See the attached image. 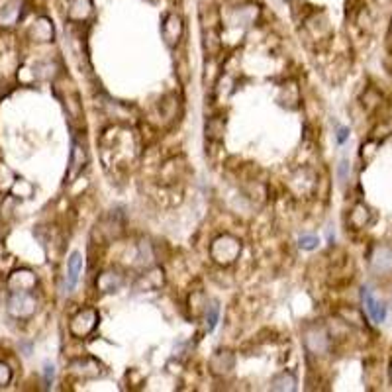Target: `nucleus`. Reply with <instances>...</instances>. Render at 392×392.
I'll list each match as a JSON object with an SVG mask.
<instances>
[{"label":"nucleus","instance_id":"5","mask_svg":"<svg viewBox=\"0 0 392 392\" xmlns=\"http://www.w3.org/2000/svg\"><path fill=\"white\" fill-rule=\"evenodd\" d=\"M304 343H306V347L314 355H324L329 347L328 331L322 328V326L308 328L306 333H304Z\"/></svg>","mask_w":392,"mask_h":392},{"label":"nucleus","instance_id":"2","mask_svg":"<svg viewBox=\"0 0 392 392\" xmlns=\"http://www.w3.org/2000/svg\"><path fill=\"white\" fill-rule=\"evenodd\" d=\"M369 267L377 277H389L392 275V247L389 245H377L369 255Z\"/></svg>","mask_w":392,"mask_h":392},{"label":"nucleus","instance_id":"19","mask_svg":"<svg viewBox=\"0 0 392 392\" xmlns=\"http://www.w3.org/2000/svg\"><path fill=\"white\" fill-rule=\"evenodd\" d=\"M218 316H220V306L216 302H212L208 308H206V328L208 331H212L218 324Z\"/></svg>","mask_w":392,"mask_h":392},{"label":"nucleus","instance_id":"25","mask_svg":"<svg viewBox=\"0 0 392 392\" xmlns=\"http://www.w3.org/2000/svg\"><path fill=\"white\" fill-rule=\"evenodd\" d=\"M391 382H392V365H391Z\"/></svg>","mask_w":392,"mask_h":392},{"label":"nucleus","instance_id":"6","mask_svg":"<svg viewBox=\"0 0 392 392\" xmlns=\"http://www.w3.org/2000/svg\"><path fill=\"white\" fill-rule=\"evenodd\" d=\"M34 298H32V294L30 292H14L12 296H10V300H8V310H10V314L16 318H28L34 314Z\"/></svg>","mask_w":392,"mask_h":392},{"label":"nucleus","instance_id":"23","mask_svg":"<svg viewBox=\"0 0 392 392\" xmlns=\"http://www.w3.org/2000/svg\"><path fill=\"white\" fill-rule=\"evenodd\" d=\"M347 169H349V163H347V161H342V165H340V177H342V180L347 178Z\"/></svg>","mask_w":392,"mask_h":392},{"label":"nucleus","instance_id":"15","mask_svg":"<svg viewBox=\"0 0 392 392\" xmlns=\"http://www.w3.org/2000/svg\"><path fill=\"white\" fill-rule=\"evenodd\" d=\"M294 384H296V379L292 377L291 373H280L277 377H273L271 380V389L273 391H294Z\"/></svg>","mask_w":392,"mask_h":392},{"label":"nucleus","instance_id":"1","mask_svg":"<svg viewBox=\"0 0 392 392\" xmlns=\"http://www.w3.org/2000/svg\"><path fill=\"white\" fill-rule=\"evenodd\" d=\"M241 254V243L240 240H236L234 236H220L218 240H214L212 247H210V255L216 263L220 265H229L238 259V255Z\"/></svg>","mask_w":392,"mask_h":392},{"label":"nucleus","instance_id":"14","mask_svg":"<svg viewBox=\"0 0 392 392\" xmlns=\"http://www.w3.org/2000/svg\"><path fill=\"white\" fill-rule=\"evenodd\" d=\"M92 12V2L90 0H75L73 2V6H71V20H79V22H83L89 14Z\"/></svg>","mask_w":392,"mask_h":392},{"label":"nucleus","instance_id":"8","mask_svg":"<svg viewBox=\"0 0 392 392\" xmlns=\"http://www.w3.org/2000/svg\"><path fill=\"white\" fill-rule=\"evenodd\" d=\"M257 6L254 4H245V6H236L231 8L229 12V24L236 25H249L254 24L255 18H257Z\"/></svg>","mask_w":392,"mask_h":392},{"label":"nucleus","instance_id":"17","mask_svg":"<svg viewBox=\"0 0 392 392\" xmlns=\"http://www.w3.org/2000/svg\"><path fill=\"white\" fill-rule=\"evenodd\" d=\"M340 314H342L343 320H345L347 324L357 326V328H365V318H363V314H361L359 310H355V308H342Z\"/></svg>","mask_w":392,"mask_h":392},{"label":"nucleus","instance_id":"4","mask_svg":"<svg viewBox=\"0 0 392 392\" xmlns=\"http://www.w3.org/2000/svg\"><path fill=\"white\" fill-rule=\"evenodd\" d=\"M183 32H185L183 18L175 12L167 14L163 18V24H161V36H163L165 43L171 45V48L177 45L180 38H183Z\"/></svg>","mask_w":392,"mask_h":392},{"label":"nucleus","instance_id":"3","mask_svg":"<svg viewBox=\"0 0 392 392\" xmlns=\"http://www.w3.org/2000/svg\"><path fill=\"white\" fill-rule=\"evenodd\" d=\"M96 324H99V312L94 308H85V310H81L71 320L69 328H71V333L75 338H85V336H89L90 331L96 328Z\"/></svg>","mask_w":392,"mask_h":392},{"label":"nucleus","instance_id":"13","mask_svg":"<svg viewBox=\"0 0 392 392\" xmlns=\"http://www.w3.org/2000/svg\"><path fill=\"white\" fill-rule=\"evenodd\" d=\"M120 285H122V278H120V275L114 273V271L102 273L99 280H96V287H99L102 292H114Z\"/></svg>","mask_w":392,"mask_h":392},{"label":"nucleus","instance_id":"11","mask_svg":"<svg viewBox=\"0 0 392 392\" xmlns=\"http://www.w3.org/2000/svg\"><path fill=\"white\" fill-rule=\"evenodd\" d=\"M83 271V255L75 251L69 257V263H67V289L73 291L76 287V280H79V275Z\"/></svg>","mask_w":392,"mask_h":392},{"label":"nucleus","instance_id":"24","mask_svg":"<svg viewBox=\"0 0 392 392\" xmlns=\"http://www.w3.org/2000/svg\"><path fill=\"white\" fill-rule=\"evenodd\" d=\"M45 379H48V382L53 379V367H51V365H48V367H45Z\"/></svg>","mask_w":392,"mask_h":392},{"label":"nucleus","instance_id":"21","mask_svg":"<svg viewBox=\"0 0 392 392\" xmlns=\"http://www.w3.org/2000/svg\"><path fill=\"white\" fill-rule=\"evenodd\" d=\"M12 379V371L8 369V365L0 363V386H6Z\"/></svg>","mask_w":392,"mask_h":392},{"label":"nucleus","instance_id":"10","mask_svg":"<svg viewBox=\"0 0 392 392\" xmlns=\"http://www.w3.org/2000/svg\"><path fill=\"white\" fill-rule=\"evenodd\" d=\"M369 222H371V210L369 206H365L363 203L355 204L349 212V226L355 229H363L367 228Z\"/></svg>","mask_w":392,"mask_h":392},{"label":"nucleus","instance_id":"12","mask_svg":"<svg viewBox=\"0 0 392 392\" xmlns=\"http://www.w3.org/2000/svg\"><path fill=\"white\" fill-rule=\"evenodd\" d=\"M32 38L38 41H50L53 39V24L48 18H39L36 25L32 28Z\"/></svg>","mask_w":392,"mask_h":392},{"label":"nucleus","instance_id":"16","mask_svg":"<svg viewBox=\"0 0 392 392\" xmlns=\"http://www.w3.org/2000/svg\"><path fill=\"white\" fill-rule=\"evenodd\" d=\"M85 152L79 147V145H73V153H71V171H69V178H75L81 171H83V167H85Z\"/></svg>","mask_w":392,"mask_h":392},{"label":"nucleus","instance_id":"18","mask_svg":"<svg viewBox=\"0 0 392 392\" xmlns=\"http://www.w3.org/2000/svg\"><path fill=\"white\" fill-rule=\"evenodd\" d=\"M224 126H226V122L222 118H210L206 122V136L212 139L220 138L224 134Z\"/></svg>","mask_w":392,"mask_h":392},{"label":"nucleus","instance_id":"7","mask_svg":"<svg viewBox=\"0 0 392 392\" xmlns=\"http://www.w3.org/2000/svg\"><path fill=\"white\" fill-rule=\"evenodd\" d=\"M361 298H363V304H365V310H367L369 318L375 322V324H380V322H384V318H386V306L377 300L369 289H363L361 292Z\"/></svg>","mask_w":392,"mask_h":392},{"label":"nucleus","instance_id":"26","mask_svg":"<svg viewBox=\"0 0 392 392\" xmlns=\"http://www.w3.org/2000/svg\"><path fill=\"white\" fill-rule=\"evenodd\" d=\"M391 36H392V22H391Z\"/></svg>","mask_w":392,"mask_h":392},{"label":"nucleus","instance_id":"22","mask_svg":"<svg viewBox=\"0 0 392 392\" xmlns=\"http://www.w3.org/2000/svg\"><path fill=\"white\" fill-rule=\"evenodd\" d=\"M347 136H349V130H347V127H340V130H338V141H340V143H343V141L347 139Z\"/></svg>","mask_w":392,"mask_h":392},{"label":"nucleus","instance_id":"20","mask_svg":"<svg viewBox=\"0 0 392 392\" xmlns=\"http://www.w3.org/2000/svg\"><path fill=\"white\" fill-rule=\"evenodd\" d=\"M318 243H320V240H318L316 236H302V238H300V241H298V245H300L302 249H308V251L316 249Z\"/></svg>","mask_w":392,"mask_h":392},{"label":"nucleus","instance_id":"9","mask_svg":"<svg viewBox=\"0 0 392 392\" xmlns=\"http://www.w3.org/2000/svg\"><path fill=\"white\" fill-rule=\"evenodd\" d=\"M34 285H36V277H34V273H30V271H16L12 277L8 278V287L12 289V292H30L34 289Z\"/></svg>","mask_w":392,"mask_h":392}]
</instances>
